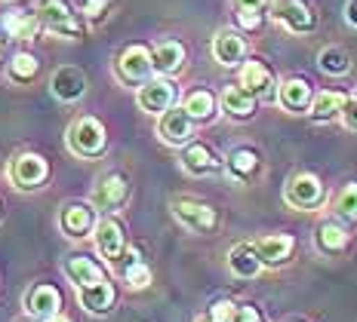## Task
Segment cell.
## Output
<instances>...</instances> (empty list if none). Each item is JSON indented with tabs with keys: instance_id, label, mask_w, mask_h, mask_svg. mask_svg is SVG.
I'll list each match as a JSON object with an SVG mask.
<instances>
[{
	"instance_id": "cell-1",
	"label": "cell",
	"mask_w": 357,
	"mask_h": 322,
	"mask_svg": "<svg viewBox=\"0 0 357 322\" xmlns=\"http://www.w3.org/2000/svg\"><path fill=\"white\" fill-rule=\"evenodd\" d=\"M68 147L71 154L84 156V160H96L105 154L108 147V132L96 117H77L68 126Z\"/></svg>"
},
{
	"instance_id": "cell-2",
	"label": "cell",
	"mask_w": 357,
	"mask_h": 322,
	"mask_svg": "<svg viewBox=\"0 0 357 322\" xmlns=\"http://www.w3.org/2000/svg\"><path fill=\"white\" fill-rule=\"evenodd\" d=\"M324 184L317 175H311V172H299V175H293L284 187V200L287 206L293 209H302V212H311V209H317L324 203Z\"/></svg>"
},
{
	"instance_id": "cell-3",
	"label": "cell",
	"mask_w": 357,
	"mask_h": 322,
	"mask_svg": "<svg viewBox=\"0 0 357 322\" xmlns=\"http://www.w3.org/2000/svg\"><path fill=\"white\" fill-rule=\"evenodd\" d=\"M173 215L188 230H195V234H213L215 224H219V215H215L213 206L200 203V200H188V197L173 200Z\"/></svg>"
},
{
	"instance_id": "cell-4",
	"label": "cell",
	"mask_w": 357,
	"mask_h": 322,
	"mask_svg": "<svg viewBox=\"0 0 357 322\" xmlns=\"http://www.w3.org/2000/svg\"><path fill=\"white\" fill-rule=\"evenodd\" d=\"M271 16H274V22H280V25L293 34H308V31H314V25H317V16L302 0H274Z\"/></svg>"
},
{
	"instance_id": "cell-5",
	"label": "cell",
	"mask_w": 357,
	"mask_h": 322,
	"mask_svg": "<svg viewBox=\"0 0 357 322\" xmlns=\"http://www.w3.org/2000/svg\"><path fill=\"white\" fill-rule=\"evenodd\" d=\"M154 71V62H151V52L139 43L126 47L121 56H117V77L123 83H145L148 74Z\"/></svg>"
},
{
	"instance_id": "cell-6",
	"label": "cell",
	"mask_w": 357,
	"mask_h": 322,
	"mask_svg": "<svg viewBox=\"0 0 357 322\" xmlns=\"http://www.w3.org/2000/svg\"><path fill=\"white\" fill-rule=\"evenodd\" d=\"M40 22L47 31H53L56 37H80V25H77V16H74V10L68 3H62V0H50V3L40 6Z\"/></svg>"
},
{
	"instance_id": "cell-7",
	"label": "cell",
	"mask_w": 357,
	"mask_h": 322,
	"mask_svg": "<svg viewBox=\"0 0 357 322\" xmlns=\"http://www.w3.org/2000/svg\"><path fill=\"white\" fill-rule=\"evenodd\" d=\"M25 310L31 313V319L50 322L53 316H59V310H62V291H59L53 282H37V286L25 295Z\"/></svg>"
},
{
	"instance_id": "cell-8",
	"label": "cell",
	"mask_w": 357,
	"mask_h": 322,
	"mask_svg": "<svg viewBox=\"0 0 357 322\" xmlns=\"http://www.w3.org/2000/svg\"><path fill=\"white\" fill-rule=\"evenodd\" d=\"M136 102H139V108H142L145 114H163V111L173 108V102H176V86L169 83L167 77L145 80V83L139 86Z\"/></svg>"
},
{
	"instance_id": "cell-9",
	"label": "cell",
	"mask_w": 357,
	"mask_h": 322,
	"mask_svg": "<svg viewBox=\"0 0 357 322\" xmlns=\"http://www.w3.org/2000/svg\"><path fill=\"white\" fill-rule=\"evenodd\" d=\"M96 249L102 252V258L108 261V264H117V258L123 255L126 249V230H123V224L117 221V218H102L99 224H96Z\"/></svg>"
},
{
	"instance_id": "cell-10",
	"label": "cell",
	"mask_w": 357,
	"mask_h": 322,
	"mask_svg": "<svg viewBox=\"0 0 357 322\" xmlns=\"http://www.w3.org/2000/svg\"><path fill=\"white\" fill-rule=\"evenodd\" d=\"M158 136L167 141V145H185V141H191V136H195V117L185 108L163 111L160 123H158Z\"/></svg>"
},
{
	"instance_id": "cell-11",
	"label": "cell",
	"mask_w": 357,
	"mask_h": 322,
	"mask_svg": "<svg viewBox=\"0 0 357 322\" xmlns=\"http://www.w3.org/2000/svg\"><path fill=\"white\" fill-rule=\"evenodd\" d=\"M96 224H99L96 221V212L86 203H68L62 209V215H59V227L71 239H84L86 234H93Z\"/></svg>"
},
{
	"instance_id": "cell-12",
	"label": "cell",
	"mask_w": 357,
	"mask_h": 322,
	"mask_svg": "<svg viewBox=\"0 0 357 322\" xmlns=\"http://www.w3.org/2000/svg\"><path fill=\"white\" fill-rule=\"evenodd\" d=\"M50 175V166L40 154H19L10 166V178L19 187H40Z\"/></svg>"
},
{
	"instance_id": "cell-13",
	"label": "cell",
	"mask_w": 357,
	"mask_h": 322,
	"mask_svg": "<svg viewBox=\"0 0 357 322\" xmlns=\"http://www.w3.org/2000/svg\"><path fill=\"white\" fill-rule=\"evenodd\" d=\"M50 89H53L56 99L62 102H77L80 95L86 92V77L77 65H62V68L53 71V80H50Z\"/></svg>"
},
{
	"instance_id": "cell-14",
	"label": "cell",
	"mask_w": 357,
	"mask_h": 322,
	"mask_svg": "<svg viewBox=\"0 0 357 322\" xmlns=\"http://www.w3.org/2000/svg\"><path fill=\"white\" fill-rule=\"evenodd\" d=\"M126 197H130V182H126V175H121V172H111V175H105L99 182V187H96V193H93L96 206L105 209V212L121 209L126 203Z\"/></svg>"
},
{
	"instance_id": "cell-15",
	"label": "cell",
	"mask_w": 357,
	"mask_h": 322,
	"mask_svg": "<svg viewBox=\"0 0 357 322\" xmlns=\"http://www.w3.org/2000/svg\"><path fill=\"white\" fill-rule=\"evenodd\" d=\"M77 298H80V307L93 316H102V313H111L117 304V289L111 286L108 280L96 282V286H84L77 289Z\"/></svg>"
},
{
	"instance_id": "cell-16",
	"label": "cell",
	"mask_w": 357,
	"mask_h": 322,
	"mask_svg": "<svg viewBox=\"0 0 357 322\" xmlns=\"http://www.w3.org/2000/svg\"><path fill=\"white\" fill-rule=\"evenodd\" d=\"M252 249L259 252V258H262V264L268 267H278L289 261V255L296 249V239L289 234H274V236H259L256 243H252Z\"/></svg>"
},
{
	"instance_id": "cell-17",
	"label": "cell",
	"mask_w": 357,
	"mask_h": 322,
	"mask_svg": "<svg viewBox=\"0 0 357 322\" xmlns=\"http://www.w3.org/2000/svg\"><path fill=\"white\" fill-rule=\"evenodd\" d=\"M243 56H247V43H243V37L237 31H219L213 37V58L219 65H225V68H234V65L243 62Z\"/></svg>"
},
{
	"instance_id": "cell-18",
	"label": "cell",
	"mask_w": 357,
	"mask_h": 322,
	"mask_svg": "<svg viewBox=\"0 0 357 322\" xmlns=\"http://www.w3.org/2000/svg\"><path fill=\"white\" fill-rule=\"evenodd\" d=\"M40 13H31V10H22V6H16V10H10L3 16V31L13 37V40H34L37 31H40Z\"/></svg>"
},
{
	"instance_id": "cell-19",
	"label": "cell",
	"mask_w": 357,
	"mask_h": 322,
	"mask_svg": "<svg viewBox=\"0 0 357 322\" xmlns=\"http://www.w3.org/2000/svg\"><path fill=\"white\" fill-rule=\"evenodd\" d=\"M65 273H68V280L74 282V289L96 286V282L108 280L105 271H102L93 258H86V255H74V258L65 261Z\"/></svg>"
},
{
	"instance_id": "cell-20",
	"label": "cell",
	"mask_w": 357,
	"mask_h": 322,
	"mask_svg": "<svg viewBox=\"0 0 357 322\" xmlns=\"http://www.w3.org/2000/svg\"><path fill=\"white\" fill-rule=\"evenodd\" d=\"M228 267H231V273L237 280H252V276H259V271H262L265 264H262V258H259V252L252 249V243H241L228 252Z\"/></svg>"
},
{
	"instance_id": "cell-21",
	"label": "cell",
	"mask_w": 357,
	"mask_h": 322,
	"mask_svg": "<svg viewBox=\"0 0 357 322\" xmlns=\"http://www.w3.org/2000/svg\"><path fill=\"white\" fill-rule=\"evenodd\" d=\"M241 86L250 89L252 95H262V99H271L274 95V80H271V71L265 68L259 58H250L247 65L241 68Z\"/></svg>"
},
{
	"instance_id": "cell-22",
	"label": "cell",
	"mask_w": 357,
	"mask_h": 322,
	"mask_svg": "<svg viewBox=\"0 0 357 322\" xmlns=\"http://www.w3.org/2000/svg\"><path fill=\"white\" fill-rule=\"evenodd\" d=\"M151 62H154V71L169 77V74H176L185 65V47L178 40H160L151 49Z\"/></svg>"
},
{
	"instance_id": "cell-23",
	"label": "cell",
	"mask_w": 357,
	"mask_h": 322,
	"mask_svg": "<svg viewBox=\"0 0 357 322\" xmlns=\"http://www.w3.org/2000/svg\"><path fill=\"white\" fill-rule=\"evenodd\" d=\"M222 111L234 120H247L256 114V95H252L250 89H243L241 83L228 86L225 92H222Z\"/></svg>"
},
{
	"instance_id": "cell-24",
	"label": "cell",
	"mask_w": 357,
	"mask_h": 322,
	"mask_svg": "<svg viewBox=\"0 0 357 322\" xmlns=\"http://www.w3.org/2000/svg\"><path fill=\"white\" fill-rule=\"evenodd\" d=\"M278 102L284 104L287 111H293V114H299V111H308L311 108V86L305 83V80L293 77V80H284L280 83V92H278Z\"/></svg>"
},
{
	"instance_id": "cell-25",
	"label": "cell",
	"mask_w": 357,
	"mask_h": 322,
	"mask_svg": "<svg viewBox=\"0 0 357 322\" xmlns=\"http://www.w3.org/2000/svg\"><path fill=\"white\" fill-rule=\"evenodd\" d=\"M182 166L188 175H206V172L219 169V160L206 145H188L182 151Z\"/></svg>"
},
{
	"instance_id": "cell-26",
	"label": "cell",
	"mask_w": 357,
	"mask_h": 322,
	"mask_svg": "<svg viewBox=\"0 0 357 322\" xmlns=\"http://www.w3.org/2000/svg\"><path fill=\"white\" fill-rule=\"evenodd\" d=\"M314 239H317V249L324 255H339L348 249V230L336 221H324L321 227H317Z\"/></svg>"
},
{
	"instance_id": "cell-27",
	"label": "cell",
	"mask_w": 357,
	"mask_h": 322,
	"mask_svg": "<svg viewBox=\"0 0 357 322\" xmlns=\"http://www.w3.org/2000/svg\"><path fill=\"white\" fill-rule=\"evenodd\" d=\"M348 104V95L342 92H321L314 102H311V120H317V123H326V120L333 117H342V111H345Z\"/></svg>"
},
{
	"instance_id": "cell-28",
	"label": "cell",
	"mask_w": 357,
	"mask_h": 322,
	"mask_svg": "<svg viewBox=\"0 0 357 322\" xmlns=\"http://www.w3.org/2000/svg\"><path fill=\"white\" fill-rule=\"evenodd\" d=\"M256 169H259V154L252 147H237L228 156V172H231L237 182H247L250 175H256Z\"/></svg>"
},
{
	"instance_id": "cell-29",
	"label": "cell",
	"mask_w": 357,
	"mask_h": 322,
	"mask_svg": "<svg viewBox=\"0 0 357 322\" xmlns=\"http://www.w3.org/2000/svg\"><path fill=\"white\" fill-rule=\"evenodd\" d=\"M182 108L195 117V123L197 120L206 123V120H213V114H215V95L210 92V89H197V92H191L188 99H185Z\"/></svg>"
},
{
	"instance_id": "cell-30",
	"label": "cell",
	"mask_w": 357,
	"mask_h": 322,
	"mask_svg": "<svg viewBox=\"0 0 357 322\" xmlns=\"http://www.w3.org/2000/svg\"><path fill=\"white\" fill-rule=\"evenodd\" d=\"M317 65H321V71L339 77V74H348V68H351V58H348L345 49L326 47V49H321V56H317Z\"/></svg>"
},
{
	"instance_id": "cell-31",
	"label": "cell",
	"mask_w": 357,
	"mask_h": 322,
	"mask_svg": "<svg viewBox=\"0 0 357 322\" xmlns=\"http://www.w3.org/2000/svg\"><path fill=\"white\" fill-rule=\"evenodd\" d=\"M37 71H40V62L31 56V52H16L10 62V80H16V83H28V80L37 77Z\"/></svg>"
},
{
	"instance_id": "cell-32",
	"label": "cell",
	"mask_w": 357,
	"mask_h": 322,
	"mask_svg": "<svg viewBox=\"0 0 357 322\" xmlns=\"http://www.w3.org/2000/svg\"><path fill=\"white\" fill-rule=\"evenodd\" d=\"M333 209H336L339 218H345V221H357V184L342 187V193L336 197V203H333Z\"/></svg>"
},
{
	"instance_id": "cell-33",
	"label": "cell",
	"mask_w": 357,
	"mask_h": 322,
	"mask_svg": "<svg viewBox=\"0 0 357 322\" xmlns=\"http://www.w3.org/2000/svg\"><path fill=\"white\" fill-rule=\"evenodd\" d=\"M123 280H126V286H130V289L151 286V267H148L145 261H136L132 267H126V271H123Z\"/></svg>"
},
{
	"instance_id": "cell-34",
	"label": "cell",
	"mask_w": 357,
	"mask_h": 322,
	"mask_svg": "<svg viewBox=\"0 0 357 322\" xmlns=\"http://www.w3.org/2000/svg\"><path fill=\"white\" fill-rule=\"evenodd\" d=\"M231 322H265V319H262V313H259L252 304H237Z\"/></svg>"
},
{
	"instance_id": "cell-35",
	"label": "cell",
	"mask_w": 357,
	"mask_h": 322,
	"mask_svg": "<svg viewBox=\"0 0 357 322\" xmlns=\"http://www.w3.org/2000/svg\"><path fill=\"white\" fill-rule=\"evenodd\" d=\"M108 6H111V0H84V13H86V19H93V22H99L105 16Z\"/></svg>"
},
{
	"instance_id": "cell-36",
	"label": "cell",
	"mask_w": 357,
	"mask_h": 322,
	"mask_svg": "<svg viewBox=\"0 0 357 322\" xmlns=\"http://www.w3.org/2000/svg\"><path fill=\"white\" fill-rule=\"evenodd\" d=\"M234 310H237V304H234V301H215L210 313H213V316L219 319V322H231Z\"/></svg>"
},
{
	"instance_id": "cell-37",
	"label": "cell",
	"mask_w": 357,
	"mask_h": 322,
	"mask_svg": "<svg viewBox=\"0 0 357 322\" xmlns=\"http://www.w3.org/2000/svg\"><path fill=\"white\" fill-rule=\"evenodd\" d=\"M268 0H234V10L237 13H262Z\"/></svg>"
},
{
	"instance_id": "cell-38",
	"label": "cell",
	"mask_w": 357,
	"mask_h": 322,
	"mask_svg": "<svg viewBox=\"0 0 357 322\" xmlns=\"http://www.w3.org/2000/svg\"><path fill=\"white\" fill-rule=\"evenodd\" d=\"M342 120H345L348 129H354V132H357V99H348L345 111H342Z\"/></svg>"
},
{
	"instance_id": "cell-39",
	"label": "cell",
	"mask_w": 357,
	"mask_h": 322,
	"mask_svg": "<svg viewBox=\"0 0 357 322\" xmlns=\"http://www.w3.org/2000/svg\"><path fill=\"white\" fill-rule=\"evenodd\" d=\"M237 22H241L247 31H256V28L262 25V16H259V13H237Z\"/></svg>"
},
{
	"instance_id": "cell-40",
	"label": "cell",
	"mask_w": 357,
	"mask_h": 322,
	"mask_svg": "<svg viewBox=\"0 0 357 322\" xmlns=\"http://www.w3.org/2000/svg\"><path fill=\"white\" fill-rule=\"evenodd\" d=\"M345 22L351 28H357V0H348L345 3Z\"/></svg>"
},
{
	"instance_id": "cell-41",
	"label": "cell",
	"mask_w": 357,
	"mask_h": 322,
	"mask_svg": "<svg viewBox=\"0 0 357 322\" xmlns=\"http://www.w3.org/2000/svg\"><path fill=\"white\" fill-rule=\"evenodd\" d=\"M195 322H219V319H215V316H213V313H206V316H197Z\"/></svg>"
},
{
	"instance_id": "cell-42",
	"label": "cell",
	"mask_w": 357,
	"mask_h": 322,
	"mask_svg": "<svg viewBox=\"0 0 357 322\" xmlns=\"http://www.w3.org/2000/svg\"><path fill=\"white\" fill-rule=\"evenodd\" d=\"M50 322H71V319H65V316H53V319H50Z\"/></svg>"
},
{
	"instance_id": "cell-43",
	"label": "cell",
	"mask_w": 357,
	"mask_h": 322,
	"mask_svg": "<svg viewBox=\"0 0 357 322\" xmlns=\"http://www.w3.org/2000/svg\"><path fill=\"white\" fill-rule=\"evenodd\" d=\"M0 221H3V203H0Z\"/></svg>"
},
{
	"instance_id": "cell-44",
	"label": "cell",
	"mask_w": 357,
	"mask_h": 322,
	"mask_svg": "<svg viewBox=\"0 0 357 322\" xmlns=\"http://www.w3.org/2000/svg\"><path fill=\"white\" fill-rule=\"evenodd\" d=\"M37 3H40V6H43V3H50V0H37Z\"/></svg>"
},
{
	"instance_id": "cell-45",
	"label": "cell",
	"mask_w": 357,
	"mask_h": 322,
	"mask_svg": "<svg viewBox=\"0 0 357 322\" xmlns=\"http://www.w3.org/2000/svg\"><path fill=\"white\" fill-rule=\"evenodd\" d=\"M22 322H37V319H22Z\"/></svg>"
}]
</instances>
